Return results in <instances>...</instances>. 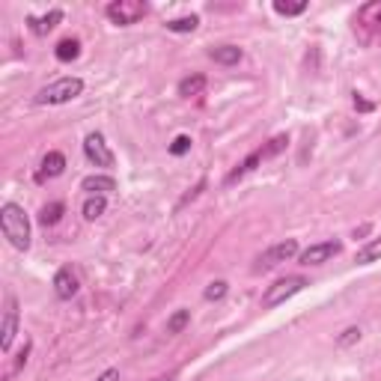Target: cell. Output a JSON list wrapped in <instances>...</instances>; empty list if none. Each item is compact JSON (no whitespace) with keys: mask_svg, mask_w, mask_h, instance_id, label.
Returning <instances> with one entry per match:
<instances>
[{"mask_svg":"<svg viewBox=\"0 0 381 381\" xmlns=\"http://www.w3.org/2000/svg\"><path fill=\"white\" fill-rule=\"evenodd\" d=\"M63 170H66V158H63V152H48V155L42 158V170L36 173V179H39V182H45V179H57V176H63Z\"/></svg>","mask_w":381,"mask_h":381,"instance_id":"13","label":"cell"},{"mask_svg":"<svg viewBox=\"0 0 381 381\" xmlns=\"http://www.w3.org/2000/svg\"><path fill=\"white\" fill-rule=\"evenodd\" d=\"M307 286V277H301V274H289V277H283V280H277V283H271L268 289H265V295H262V307L265 310H271V307H280V304H286L292 295H298Z\"/></svg>","mask_w":381,"mask_h":381,"instance_id":"4","label":"cell"},{"mask_svg":"<svg viewBox=\"0 0 381 381\" xmlns=\"http://www.w3.org/2000/svg\"><path fill=\"white\" fill-rule=\"evenodd\" d=\"M224 295H226V280H214V283H209V289L203 292L206 301H221Z\"/></svg>","mask_w":381,"mask_h":381,"instance_id":"24","label":"cell"},{"mask_svg":"<svg viewBox=\"0 0 381 381\" xmlns=\"http://www.w3.org/2000/svg\"><path fill=\"white\" fill-rule=\"evenodd\" d=\"M0 229L9 239L15 251H27L30 247V218L19 203H4L0 209Z\"/></svg>","mask_w":381,"mask_h":381,"instance_id":"1","label":"cell"},{"mask_svg":"<svg viewBox=\"0 0 381 381\" xmlns=\"http://www.w3.org/2000/svg\"><path fill=\"white\" fill-rule=\"evenodd\" d=\"M63 212H66V206H63V203H48V206L39 212V221H42L45 226H54V224L63 218Z\"/></svg>","mask_w":381,"mask_h":381,"instance_id":"21","label":"cell"},{"mask_svg":"<svg viewBox=\"0 0 381 381\" xmlns=\"http://www.w3.org/2000/svg\"><path fill=\"white\" fill-rule=\"evenodd\" d=\"M191 322V310H176L173 316L167 319V334H182Z\"/></svg>","mask_w":381,"mask_h":381,"instance_id":"20","label":"cell"},{"mask_svg":"<svg viewBox=\"0 0 381 381\" xmlns=\"http://www.w3.org/2000/svg\"><path fill=\"white\" fill-rule=\"evenodd\" d=\"M19 334V298L6 295V310H4V325H0V349L9 352L12 340Z\"/></svg>","mask_w":381,"mask_h":381,"instance_id":"8","label":"cell"},{"mask_svg":"<svg viewBox=\"0 0 381 381\" xmlns=\"http://www.w3.org/2000/svg\"><path fill=\"white\" fill-rule=\"evenodd\" d=\"M206 90V75H188L179 80V95L182 98H194V95H203Z\"/></svg>","mask_w":381,"mask_h":381,"instance_id":"15","label":"cell"},{"mask_svg":"<svg viewBox=\"0 0 381 381\" xmlns=\"http://www.w3.org/2000/svg\"><path fill=\"white\" fill-rule=\"evenodd\" d=\"M60 21H63V12H60V9H51L48 15H42V19L30 15V19H27V27H30L33 36H48V33H51Z\"/></svg>","mask_w":381,"mask_h":381,"instance_id":"11","label":"cell"},{"mask_svg":"<svg viewBox=\"0 0 381 381\" xmlns=\"http://www.w3.org/2000/svg\"><path fill=\"white\" fill-rule=\"evenodd\" d=\"M108 212V197H87L84 206H80V214L84 221H98Z\"/></svg>","mask_w":381,"mask_h":381,"instance_id":"17","label":"cell"},{"mask_svg":"<svg viewBox=\"0 0 381 381\" xmlns=\"http://www.w3.org/2000/svg\"><path fill=\"white\" fill-rule=\"evenodd\" d=\"M80 93H84V80L80 78H60L36 93V105H66Z\"/></svg>","mask_w":381,"mask_h":381,"instance_id":"2","label":"cell"},{"mask_svg":"<svg viewBox=\"0 0 381 381\" xmlns=\"http://www.w3.org/2000/svg\"><path fill=\"white\" fill-rule=\"evenodd\" d=\"M197 24H200V19H197V15H185V19L167 21V30H170V33H194Z\"/></svg>","mask_w":381,"mask_h":381,"instance_id":"22","label":"cell"},{"mask_svg":"<svg viewBox=\"0 0 381 381\" xmlns=\"http://www.w3.org/2000/svg\"><path fill=\"white\" fill-rule=\"evenodd\" d=\"M355 33L367 45L381 39V0H372V4L357 9V15H355Z\"/></svg>","mask_w":381,"mask_h":381,"instance_id":"3","label":"cell"},{"mask_svg":"<svg viewBox=\"0 0 381 381\" xmlns=\"http://www.w3.org/2000/svg\"><path fill=\"white\" fill-rule=\"evenodd\" d=\"M95 381H120V372H117V370H105Z\"/></svg>","mask_w":381,"mask_h":381,"instance_id":"28","label":"cell"},{"mask_svg":"<svg viewBox=\"0 0 381 381\" xmlns=\"http://www.w3.org/2000/svg\"><path fill=\"white\" fill-rule=\"evenodd\" d=\"M355 108H357V110H363V113H370L375 105H372V102H367V98H360V93H355Z\"/></svg>","mask_w":381,"mask_h":381,"instance_id":"27","label":"cell"},{"mask_svg":"<svg viewBox=\"0 0 381 381\" xmlns=\"http://www.w3.org/2000/svg\"><path fill=\"white\" fill-rule=\"evenodd\" d=\"M78 289H80V283L72 274V268H60L54 274V295L60 298V301H72V298L78 295Z\"/></svg>","mask_w":381,"mask_h":381,"instance_id":"10","label":"cell"},{"mask_svg":"<svg viewBox=\"0 0 381 381\" xmlns=\"http://www.w3.org/2000/svg\"><path fill=\"white\" fill-rule=\"evenodd\" d=\"M262 161H265V158H262V149H256V152H251V155H247V158L239 164V167H236L233 173L226 176V185H233V182H239L241 176H247L251 170H256V164H262Z\"/></svg>","mask_w":381,"mask_h":381,"instance_id":"16","label":"cell"},{"mask_svg":"<svg viewBox=\"0 0 381 381\" xmlns=\"http://www.w3.org/2000/svg\"><path fill=\"white\" fill-rule=\"evenodd\" d=\"M209 57H212L214 63H221V66H239L244 54H241L239 45H221V48H212Z\"/></svg>","mask_w":381,"mask_h":381,"instance_id":"14","label":"cell"},{"mask_svg":"<svg viewBox=\"0 0 381 381\" xmlns=\"http://www.w3.org/2000/svg\"><path fill=\"white\" fill-rule=\"evenodd\" d=\"M149 381H173V375H158V378H149Z\"/></svg>","mask_w":381,"mask_h":381,"instance_id":"29","label":"cell"},{"mask_svg":"<svg viewBox=\"0 0 381 381\" xmlns=\"http://www.w3.org/2000/svg\"><path fill=\"white\" fill-rule=\"evenodd\" d=\"M146 12H149V4H143V0H113V4L105 6V15L117 27L137 24L140 19H146Z\"/></svg>","mask_w":381,"mask_h":381,"instance_id":"5","label":"cell"},{"mask_svg":"<svg viewBox=\"0 0 381 381\" xmlns=\"http://www.w3.org/2000/svg\"><path fill=\"white\" fill-rule=\"evenodd\" d=\"M340 251H343V244L334 241V239H330V241H319V244H310L307 251L298 256V262H301V265H322L328 259H334Z\"/></svg>","mask_w":381,"mask_h":381,"instance_id":"9","label":"cell"},{"mask_svg":"<svg viewBox=\"0 0 381 381\" xmlns=\"http://www.w3.org/2000/svg\"><path fill=\"white\" fill-rule=\"evenodd\" d=\"M274 12H277V15H286V19H292V15L307 12V0H298V4H283V0H277V4H274Z\"/></svg>","mask_w":381,"mask_h":381,"instance_id":"23","label":"cell"},{"mask_svg":"<svg viewBox=\"0 0 381 381\" xmlns=\"http://www.w3.org/2000/svg\"><path fill=\"white\" fill-rule=\"evenodd\" d=\"M84 155H87L90 164H95V167H105V170H110L113 164H117V158H113V152H110V146H108L102 131H93V135H87Z\"/></svg>","mask_w":381,"mask_h":381,"instance_id":"7","label":"cell"},{"mask_svg":"<svg viewBox=\"0 0 381 381\" xmlns=\"http://www.w3.org/2000/svg\"><path fill=\"white\" fill-rule=\"evenodd\" d=\"M292 256H298V241H295V239H286V241H280V244L268 247V251H265V254L256 259L254 271H271V268H277V265L289 262Z\"/></svg>","mask_w":381,"mask_h":381,"instance_id":"6","label":"cell"},{"mask_svg":"<svg viewBox=\"0 0 381 381\" xmlns=\"http://www.w3.org/2000/svg\"><path fill=\"white\" fill-rule=\"evenodd\" d=\"M188 152H191V137H188V135H179V137L170 143V155L182 158V155H188Z\"/></svg>","mask_w":381,"mask_h":381,"instance_id":"25","label":"cell"},{"mask_svg":"<svg viewBox=\"0 0 381 381\" xmlns=\"http://www.w3.org/2000/svg\"><path fill=\"white\" fill-rule=\"evenodd\" d=\"M357 340H360V328H345L343 334L337 337V345L340 349H349V345H355Z\"/></svg>","mask_w":381,"mask_h":381,"instance_id":"26","label":"cell"},{"mask_svg":"<svg viewBox=\"0 0 381 381\" xmlns=\"http://www.w3.org/2000/svg\"><path fill=\"white\" fill-rule=\"evenodd\" d=\"M54 57H57L60 63H72V60H78V57H80V42H78V39H63V42H57Z\"/></svg>","mask_w":381,"mask_h":381,"instance_id":"18","label":"cell"},{"mask_svg":"<svg viewBox=\"0 0 381 381\" xmlns=\"http://www.w3.org/2000/svg\"><path fill=\"white\" fill-rule=\"evenodd\" d=\"M378 259H381V236L372 239V241H367L357 251V256H355L357 265H370V262H378Z\"/></svg>","mask_w":381,"mask_h":381,"instance_id":"19","label":"cell"},{"mask_svg":"<svg viewBox=\"0 0 381 381\" xmlns=\"http://www.w3.org/2000/svg\"><path fill=\"white\" fill-rule=\"evenodd\" d=\"M80 191H87L90 197H105L110 191H117V179L113 176H87L80 182Z\"/></svg>","mask_w":381,"mask_h":381,"instance_id":"12","label":"cell"}]
</instances>
